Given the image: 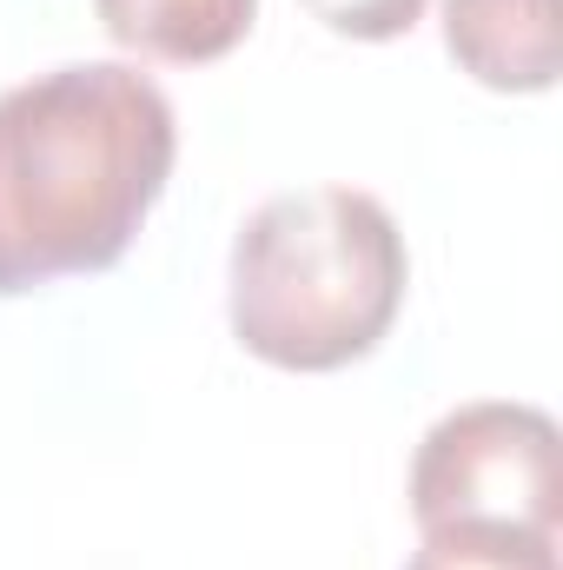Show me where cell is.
I'll list each match as a JSON object with an SVG mask.
<instances>
[{"label": "cell", "mask_w": 563, "mask_h": 570, "mask_svg": "<svg viewBox=\"0 0 563 570\" xmlns=\"http://www.w3.org/2000/svg\"><path fill=\"white\" fill-rule=\"evenodd\" d=\"M179 159L159 80L80 60L0 94V298L127 259Z\"/></svg>", "instance_id": "6da1fadb"}, {"label": "cell", "mask_w": 563, "mask_h": 570, "mask_svg": "<svg viewBox=\"0 0 563 570\" xmlns=\"http://www.w3.org/2000/svg\"><path fill=\"white\" fill-rule=\"evenodd\" d=\"M405 292V233L365 186H305L253 206L226 259L233 338L279 372H345L372 358Z\"/></svg>", "instance_id": "7a4b0ae2"}, {"label": "cell", "mask_w": 563, "mask_h": 570, "mask_svg": "<svg viewBox=\"0 0 563 570\" xmlns=\"http://www.w3.org/2000/svg\"><path fill=\"white\" fill-rule=\"evenodd\" d=\"M412 518L437 524H537L557 531L563 444L557 419L517 399H471L418 438Z\"/></svg>", "instance_id": "3957f363"}, {"label": "cell", "mask_w": 563, "mask_h": 570, "mask_svg": "<svg viewBox=\"0 0 563 570\" xmlns=\"http://www.w3.org/2000/svg\"><path fill=\"white\" fill-rule=\"evenodd\" d=\"M444 53L491 94H551L563 67L557 0H444Z\"/></svg>", "instance_id": "277c9868"}, {"label": "cell", "mask_w": 563, "mask_h": 570, "mask_svg": "<svg viewBox=\"0 0 563 570\" xmlns=\"http://www.w3.org/2000/svg\"><path fill=\"white\" fill-rule=\"evenodd\" d=\"M93 13L113 33V47L140 60L206 67V60H226L253 33L259 0H93Z\"/></svg>", "instance_id": "5b68a950"}, {"label": "cell", "mask_w": 563, "mask_h": 570, "mask_svg": "<svg viewBox=\"0 0 563 570\" xmlns=\"http://www.w3.org/2000/svg\"><path fill=\"white\" fill-rule=\"evenodd\" d=\"M405 570H563L557 531L537 524H437Z\"/></svg>", "instance_id": "8992f818"}, {"label": "cell", "mask_w": 563, "mask_h": 570, "mask_svg": "<svg viewBox=\"0 0 563 570\" xmlns=\"http://www.w3.org/2000/svg\"><path fill=\"white\" fill-rule=\"evenodd\" d=\"M424 7L431 0H305V13L345 40H398L424 20Z\"/></svg>", "instance_id": "52a82bcc"}]
</instances>
